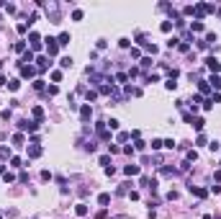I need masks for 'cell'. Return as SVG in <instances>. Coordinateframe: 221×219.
<instances>
[{
  "mask_svg": "<svg viewBox=\"0 0 221 219\" xmlns=\"http://www.w3.org/2000/svg\"><path fill=\"white\" fill-rule=\"evenodd\" d=\"M57 52H59V41L49 36V39H46V54H49V57H54Z\"/></svg>",
  "mask_w": 221,
  "mask_h": 219,
  "instance_id": "1",
  "label": "cell"
},
{
  "mask_svg": "<svg viewBox=\"0 0 221 219\" xmlns=\"http://www.w3.org/2000/svg\"><path fill=\"white\" fill-rule=\"evenodd\" d=\"M36 67H34V64H21V77H34L36 75Z\"/></svg>",
  "mask_w": 221,
  "mask_h": 219,
  "instance_id": "2",
  "label": "cell"
},
{
  "mask_svg": "<svg viewBox=\"0 0 221 219\" xmlns=\"http://www.w3.org/2000/svg\"><path fill=\"white\" fill-rule=\"evenodd\" d=\"M28 41H31V49H34V52H39V49H41V36H39L36 31H31V36H28Z\"/></svg>",
  "mask_w": 221,
  "mask_h": 219,
  "instance_id": "3",
  "label": "cell"
},
{
  "mask_svg": "<svg viewBox=\"0 0 221 219\" xmlns=\"http://www.w3.org/2000/svg\"><path fill=\"white\" fill-rule=\"evenodd\" d=\"M80 119H82V121H90V119H93V108H90V103H85V106L80 108Z\"/></svg>",
  "mask_w": 221,
  "mask_h": 219,
  "instance_id": "4",
  "label": "cell"
},
{
  "mask_svg": "<svg viewBox=\"0 0 221 219\" xmlns=\"http://www.w3.org/2000/svg\"><path fill=\"white\" fill-rule=\"evenodd\" d=\"M206 67H208L211 72H219V70H221V64H219L216 57H208V60H206Z\"/></svg>",
  "mask_w": 221,
  "mask_h": 219,
  "instance_id": "5",
  "label": "cell"
},
{
  "mask_svg": "<svg viewBox=\"0 0 221 219\" xmlns=\"http://www.w3.org/2000/svg\"><path fill=\"white\" fill-rule=\"evenodd\" d=\"M190 193H195L198 199H206V196H208V191H206V188H201V186H190Z\"/></svg>",
  "mask_w": 221,
  "mask_h": 219,
  "instance_id": "6",
  "label": "cell"
},
{
  "mask_svg": "<svg viewBox=\"0 0 221 219\" xmlns=\"http://www.w3.org/2000/svg\"><path fill=\"white\" fill-rule=\"evenodd\" d=\"M190 126H193L198 134H203V126H206V121L203 119H193V124H190Z\"/></svg>",
  "mask_w": 221,
  "mask_h": 219,
  "instance_id": "7",
  "label": "cell"
},
{
  "mask_svg": "<svg viewBox=\"0 0 221 219\" xmlns=\"http://www.w3.org/2000/svg\"><path fill=\"white\" fill-rule=\"evenodd\" d=\"M49 64H52V62H49V57H39V60H36V70H46Z\"/></svg>",
  "mask_w": 221,
  "mask_h": 219,
  "instance_id": "8",
  "label": "cell"
},
{
  "mask_svg": "<svg viewBox=\"0 0 221 219\" xmlns=\"http://www.w3.org/2000/svg\"><path fill=\"white\" fill-rule=\"evenodd\" d=\"M208 85H211V88H216V90H221V77H219V75H211Z\"/></svg>",
  "mask_w": 221,
  "mask_h": 219,
  "instance_id": "9",
  "label": "cell"
},
{
  "mask_svg": "<svg viewBox=\"0 0 221 219\" xmlns=\"http://www.w3.org/2000/svg\"><path fill=\"white\" fill-rule=\"evenodd\" d=\"M98 204H101V206H108L111 204V193H101L98 196Z\"/></svg>",
  "mask_w": 221,
  "mask_h": 219,
  "instance_id": "10",
  "label": "cell"
},
{
  "mask_svg": "<svg viewBox=\"0 0 221 219\" xmlns=\"http://www.w3.org/2000/svg\"><path fill=\"white\" fill-rule=\"evenodd\" d=\"M124 173H126V175H139V165H126Z\"/></svg>",
  "mask_w": 221,
  "mask_h": 219,
  "instance_id": "11",
  "label": "cell"
},
{
  "mask_svg": "<svg viewBox=\"0 0 221 219\" xmlns=\"http://www.w3.org/2000/svg\"><path fill=\"white\" fill-rule=\"evenodd\" d=\"M190 31L201 34V31H203V21H193V23H190Z\"/></svg>",
  "mask_w": 221,
  "mask_h": 219,
  "instance_id": "12",
  "label": "cell"
},
{
  "mask_svg": "<svg viewBox=\"0 0 221 219\" xmlns=\"http://www.w3.org/2000/svg\"><path fill=\"white\" fill-rule=\"evenodd\" d=\"M31 116H34V119H36V121H41V119H44V108H34V111H31Z\"/></svg>",
  "mask_w": 221,
  "mask_h": 219,
  "instance_id": "13",
  "label": "cell"
},
{
  "mask_svg": "<svg viewBox=\"0 0 221 219\" xmlns=\"http://www.w3.org/2000/svg\"><path fill=\"white\" fill-rule=\"evenodd\" d=\"M59 64H62V70L72 67V57H62V60H59Z\"/></svg>",
  "mask_w": 221,
  "mask_h": 219,
  "instance_id": "14",
  "label": "cell"
},
{
  "mask_svg": "<svg viewBox=\"0 0 221 219\" xmlns=\"http://www.w3.org/2000/svg\"><path fill=\"white\" fill-rule=\"evenodd\" d=\"M75 214H77V217H85V214H88V206H85V204H77Z\"/></svg>",
  "mask_w": 221,
  "mask_h": 219,
  "instance_id": "15",
  "label": "cell"
},
{
  "mask_svg": "<svg viewBox=\"0 0 221 219\" xmlns=\"http://www.w3.org/2000/svg\"><path fill=\"white\" fill-rule=\"evenodd\" d=\"M39 155H41V147H39V144H34V147L28 150V157H39Z\"/></svg>",
  "mask_w": 221,
  "mask_h": 219,
  "instance_id": "16",
  "label": "cell"
},
{
  "mask_svg": "<svg viewBox=\"0 0 221 219\" xmlns=\"http://www.w3.org/2000/svg\"><path fill=\"white\" fill-rule=\"evenodd\" d=\"M57 41H59V47H65V44H69V34L65 31V34H59V39H57Z\"/></svg>",
  "mask_w": 221,
  "mask_h": 219,
  "instance_id": "17",
  "label": "cell"
},
{
  "mask_svg": "<svg viewBox=\"0 0 221 219\" xmlns=\"http://www.w3.org/2000/svg\"><path fill=\"white\" fill-rule=\"evenodd\" d=\"M198 90H201V93H208V90H211V85L206 83V80H201V83H198Z\"/></svg>",
  "mask_w": 221,
  "mask_h": 219,
  "instance_id": "18",
  "label": "cell"
},
{
  "mask_svg": "<svg viewBox=\"0 0 221 219\" xmlns=\"http://www.w3.org/2000/svg\"><path fill=\"white\" fill-rule=\"evenodd\" d=\"M160 28H162L165 34H170V31H172V23H170V21H162V26H160Z\"/></svg>",
  "mask_w": 221,
  "mask_h": 219,
  "instance_id": "19",
  "label": "cell"
},
{
  "mask_svg": "<svg viewBox=\"0 0 221 219\" xmlns=\"http://www.w3.org/2000/svg\"><path fill=\"white\" fill-rule=\"evenodd\" d=\"M8 88H10V90H18V88H21V80H8Z\"/></svg>",
  "mask_w": 221,
  "mask_h": 219,
  "instance_id": "20",
  "label": "cell"
},
{
  "mask_svg": "<svg viewBox=\"0 0 221 219\" xmlns=\"http://www.w3.org/2000/svg\"><path fill=\"white\" fill-rule=\"evenodd\" d=\"M21 62H23V64H26V62L31 64V62H34V54H31V52H26V54H23V60H21Z\"/></svg>",
  "mask_w": 221,
  "mask_h": 219,
  "instance_id": "21",
  "label": "cell"
},
{
  "mask_svg": "<svg viewBox=\"0 0 221 219\" xmlns=\"http://www.w3.org/2000/svg\"><path fill=\"white\" fill-rule=\"evenodd\" d=\"M105 124H108L111 129H118V126H121V124H118V119H108V121H105Z\"/></svg>",
  "mask_w": 221,
  "mask_h": 219,
  "instance_id": "22",
  "label": "cell"
},
{
  "mask_svg": "<svg viewBox=\"0 0 221 219\" xmlns=\"http://www.w3.org/2000/svg\"><path fill=\"white\" fill-rule=\"evenodd\" d=\"M126 139H131V134H129V131H121V134H118V142H126Z\"/></svg>",
  "mask_w": 221,
  "mask_h": 219,
  "instance_id": "23",
  "label": "cell"
},
{
  "mask_svg": "<svg viewBox=\"0 0 221 219\" xmlns=\"http://www.w3.org/2000/svg\"><path fill=\"white\" fill-rule=\"evenodd\" d=\"M116 80H118V83H126V80H129V75H126V72H118Z\"/></svg>",
  "mask_w": 221,
  "mask_h": 219,
  "instance_id": "24",
  "label": "cell"
},
{
  "mask_svg": "<svg viewBox=\"0 0 221 219\" xmlns=\"http://www.w3.org/2000/svg\"><path fill=\"white\" fill-rule=\"evenodd\" d=\"M0 157H3V160L10 157V150H8V147H0Z\"/></svg>",
  "mask_w": 221,
  "mask_h": 219,
  "instance_id": "25",
  "label": "cell"
},
{
  "mask_svg": "<svg viewBox=\"0 0 221 219\" xmlns=\"http://www.w3.org/2000/svg\"><path fill=\"white\" fill-rule=\"evenodd\" d=\"M162 147H167V150H172V147H175V139H165V142H162Z\"/></svg>",
  "mask_w": 221,
  "mask_h": 219,
  "instance_id": "26",
  "label": "cell"
},
{
  "mask_svg": "<svg viewBox=\"0 0 221 219\" xmlns=\"http://www.w3.org/2000/svg\"><path fill=\"white\" fill-rule=\"evenodd\" d=\"M101 165H105V167H111V157H108V155H103V157H101Z\"/></svg>",
  "mask_w": 221,
  "mask_h": 219,
  "instance_id": "27",
  "label": "cell"
},
{
  "mask_svg": "<svg viewBox=\"0 0 221 219\" xmlns=\"http://www.w3.org/2000/svg\"><path fill=\"white\" fill-rule=\"evenodd\" d=\"M13 49H16V52H26V44H23V41H18L16 47H13Z\"/></svg>",
  "mask_w": 221,
  "mask_h": 219,
  "instance_id": "28",
  "label": "cell"
},
{
  "mask_svg": "<svg viewBox=\"0 0 221 219\" xmlns=\"http://www.w3.org/2000/svg\"><path fill=\"white\" fill-rule=\"evenodd\" d=\"M13 144H23V134H16V137H13Z\"/></svg>",
  "mask_w": 221,
  "mask_h": 219,
  "instance_id": "29",
  "label": "cell"
},
{
  "mask_svg": "<svg viewBox=\"0 0 221 219\" xmlns=\"http://www.w3.org/2000/svg\"><path fill=\"white\" fill-rule=\"evenodd\" d=\"M95 98H98V93H95V90H88V103H90V101H95Z\"/></svg>",
  "mask_w": 221,
  "mask_h": 219,
  "instance_id": "30",
  "label": "cell"
},
{
  "mask_svg": "<svg viewBox=\"0 0 221 219\" xmlns=\"http://www.w3.org/2000/svg\"><path fill=\"white\" fill-rule=\"evenodd\" d=\"M72 21H82V10H75L72 13Z\"/></svg>",
  "mask_w": 221,
  "mask_h": 219,
  "instance_id": "31",
  "label": "cell"
},
{
  "mask_svg": "<svg viewBox=\"0 0 221 219\" xmlns=\"http://www.w3.org/2000/svg\"><path fill=\"white\" fill-rule=\"evenodd\" d=\"M0 219H3V217H0Z\"/></svg>",
  "mask_w": 221,
  "mask_h": 219,
  "instance_id": "32",
  "label": "cell"
}]
</instances>
